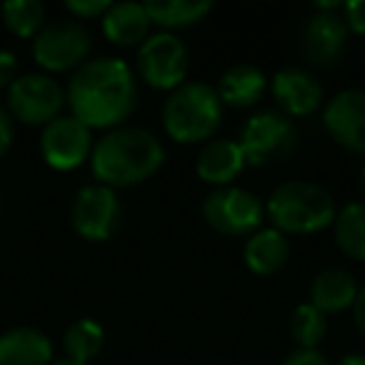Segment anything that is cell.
Segmentation results:
<instances>
[{
	"label": "cell",
	"instance_id": "obj_1",
	"mask_svg": "<svg viewBox=\"0 0 365 365\" xmlns=\"http://www.w3.org/2000/svg\"><path fill=\"white\" fill-rule=\"evenodd\" d=\"M66 106L91 130L125 125L138 106V78L128 61L101 56L83 63L66 88Z\"/></svg>",
	"mask_w": 365,
	"mask_h": 365
},
{
	"label": "cell",
	"instance_id": "obj_2",
	"mask_svg": "<svg viewBox=\"0 0 365 365\" xmlns=\"http://www.w3.org/2000/svg\"><path fill=\"white\" fill-rule=\"evenodd\" d=\"M165 163V145L155 133L138 125L106 130L91 153V170L101 185L118 190L150 180Z\"/></svg>",
	"mask_w": 365,
	"mask_h": 365
},
{
	"label": "cell",
	"instance_id": "obj_3",
	"mask_svg": "<svg viewBox=\"0 0 365 365\" xmlns=\"http://www.w3.org/2000/svg\"><path fill=\"white\" fill-rule=\"evenodd\" d=\"M335 198L328 188L310 180L280 182L265 203V215L283 235H315L335 220Z\"/></svg>",
	"mask_w": 365,
	"mask_h": 365
},
{
	"label": "cell",
	"instance_id": "obj_4",
	"mask_svg": "<svg viewBox=\"0 0 365 365\" xmlns=\"http://www.w3.org/2000/svg\"><path fill=\"white\" fill-rule=\"evenodd\" d=\"M223 103L213 86L203 81H185L168 93L163 103V128L168 138L180 145L208 143L223 123Z\"/></svg>",
	"mask_w": 365,
	"mask_h": 365
},
{
	"label": "cell",
	"instance_id": "obj_5",
	"mask_svg": "<svg viewBox=\"0 0 365 365\" xmlns=\"http://www.w3.org/2000/svg\"><path fill=\"white\" fill-rule=\"evenodd\" d=\"M93 48V38L83 23L73 18L51 21L33 38V61L46 71V76L56 73H76L83 63H88Z\"/></svg>",
	"mask_w": 365,
	"mask_h": 365
},
{
	"label": "cell",
	"instance_id": "obj_6",
	"mask_svg": "<svg viewBox=\"0 0 365 365\" xmlns=\"http://www.w3.org/2000/svg\"><path fill=\"white\" fill-rule=\"evenodd\" d=\"M135 68L140 81L153 91L173 93L180 88L190 71L188 46L175 33L158 31L138 46Z\"/></svg>",
	"mask_w": 365,
	"mask_h": 365
},
{
	"label": "cell",
	"instance_id": "obj_7",
	"mask_svg": "<svg viewBox=\"0 0 365 365\" xmlns=\"http://www.w3.org/2000/svg\"><path fill=\"white\" fill-rule=\"evenodd\" d=\"M66 88L46 73H26L6 91V110L23 125H43L63 115Z\"/></svg>",
	"mask_w": 365,
	"mask_h": 365
},
{
	"label": "cell",
	"instance_id": "obj_8",
	"mask_svg": "<svg viewBox=\"0 0 365 365\" xmlns=\"http://www.w3.org/2000/svg\"><path fill=\"white\" fill-rule=\"evenodd\" d=\"M235 140L243 150L245 163L260 168L290 155L298 145V130L295 123L280 110H258L240 125Z\"/></svg>",
	"mask_w": 365,
	"mask_h": 365
},
{
	"label": "cell",
	"instance_id": "obj_9",
	"mask_svg": "<svg viewBox=\"0 0 365 365\" xmlns=\"http://www.w3.org/2000/svg\"><path fill=\"white\" fill-rule=\"evenodd\" d=\"M203 218L215 233L228 238H250L265 220V203L238 185L215 188L203 198Z\"/></svg>",
	"mask_w": 365,
	"mask_h": 365
},
{
	"label": "cell",
	"instance_id": "obj_10",
	"mask_svg": "<svg viewBox=\"0 0 365 365\" xmlns=\"http://www.w3.org/2000/svg\"><path fill=\"white\" fill-rule=\"evenodd\" d=\"M71 225L88 243H106L123 225V203L118 190L91 182L76 193L71 205Z\"/></svg>",
	"mask_w": 365,
	"mask_h": 365
},
{
	"label": "cell",
	"instance_id": "obj_11",
	"mask_svg": "<svg viewBox=\"0 0 365 365\" xmlns=\"http://www.w3.org/2000/svg\"><path fill=\"white\" fill-rule=\"evenodd\" d=\"M93 130L83 125L78 118L58 115L56 120H51L41 133V158L46 160L48 168L58 173H71L76 168H81L86 160H91L93 153Z\"/></svg>",
	"mask_w": 365,
	"mask_h": 365
},
{
	"label": "cell",
	"instance_id": "obj_12",
	"mask_svg": "<svg viewBox=\"0 0 365 365\" xmlns=\"http://www.w3.org/2000/svg\"><path fill=\"white\" fill-rule=\"evenodd\" d=\"M323 128L335 145L353 155H365V91L348 88L325 103Z\"/></svg>",
	"mask_w": 365,
	"mask_h": 365
},
{
	"label": "cell",
	"instance_id": "obj_13",
	"mask_svg": "<svg viewBox=\"0 0 365 365\" xmlns=\"http://www.w3.org/2000/svg\"><path fill=\"white\" fill-rule=\"evenodd\" d=\"M350 31L340 13L315 11L300 31V51L315 68H333L348 51Z\"/></svg>",
	"mask_w": 365,
	"mask_h": 365
},
{
	"label": "cell",
	"instance_id": "obj_14",
	"mask_svg": "<svg viewBox=\"0 0 365 365\" xmlns=\"http://www.w3.org/2000/svg\"><path fill=\"white\" fill-rule=\"evenodd\" d=\"M270 96L278 103V110L283 115L293 118H308L315 110H320L325 101L323 83L310 71L298 66L280 68L270 81Z\"/></svg>",
	"mask_w": 365,
	"mask_h": 365
},
{
	"label": "cell",
	"instance_id": "obj_15",
	"mask_svg": "<svg viewBox=\"0 0 365 365\" xmlns=\"http://www.w3.org/2000/svg\"><path fill=\"white\" fill-rule=\"evenodd\" d=\"M245 155L240 150L238 140H228V138H215L208 140L200 148L198 158H195V175L213 188H228L233 185L235 178L245 170Z\"/></svg>",
	"mask_w": 365,
	"mask_h": 365
},
{
	"label": "cell",
	"instance_id": "obj_16",
	"mask_svg": "<svg viewBox=\"0 0 365 365\" xmlns=\"http://www.w3.org/2000/svg\"><path fill=\"white\" fill-rule=\"evenodd\" d=\"M358 280L343 268H323L313 275L308 288V303L323 315H338L353 308L358 298Z\"/></svg>",
	"mask_w": 365,
	"mask_h": 365
},
{
	"label": "cell",
	"instance_id": "obj_17",
	"mask_svg": "<svg viewBox=\"0 0 365 365\" xmlns=\"http://www.w3.org/2000/svg\"><path fill=\"white\" fill-rule=\"evenodd\" d=\"M223 108H235V110H245V108L258 106L268 93V78L258 66L250 63H238V66L228 68L220 76L218 86H215Z\"/></svg>",
	"mask_w": 365,
	"mask_h": 365
},
{
	"label": "cell",
	"instance_id": "obj_18",
	"mask_svg": "<svg viewBox=\"0 0 365 365\" xmlns=\"http://www.w3.org/2000/svg\"><path fill=\"white\" fill-rule=\"evenodd\" d=\"M53 340L31 325H18L0 335V365H53Z\"/></svg>",
	"mask_w": 365,
	"mask_h": 365
},
{
	"label": "cell",
	"instance_id": "obj_19",
	"mask_svg": "<svg viewBox=\"0 0 365 365\" xmlns=\"http://www.w3.org/2000/svg\"><path fill=\"white\" fill-rule=\"evenodd\" d=\"M150 26L145 3H113L101 18L103 36L120 48H138L150 36Z\"/></svg>",
	"mask_w": 365,
	"mask_h": 365
},
{
	"label": "cell",
	"instance_id": "obj_20",
	"mask_svg": "<svg viewBox=\"0 0 365 365\" xmlns=\"http://www.w3.org/2000/svg\"><path fill=\"white\" fill-rule=\"evenodd\" d=\"M290 260V243L288 235H283L280 230L260 228L245 240L243 248V263L250 273L255 275H275L288 265Z\"/></svg>",
	"mask_w": 365,
	"mask_h": 365
},
{
	"label": "cell",
	"instance_id": "obj_21",
	"mask_svg": "<svg viewBox=\"0 0 365 365\" xmlns=\"http://www.w3.org/2000/svg\"><path fill=\"white\" fill-rule=\"evenodd\" d=\"M335 245L345 258L355 263H365V203L355 200L335 213L333 220Z\"/></svg>",
	"mask_w": 365,
	"mask_h": 365
},
{
	"label": "cell",
	"instance_id": "obj_22",
	"mask_svg": "<svg viewBox=\"0 0 365 365\" xmlns=\"http://www.w3.org/2000/svg\"><path fill=\"white\" fill-rule=\"evenodd\" d=\"M148 18L160 31L173 33L200 23L213 6L210 3H195V0H150L145 3Z\"/></svg>",
	"mask_w": 365,
	"mask_h": 365
},
{
	"label": "cell",
	"instance_id": "obj_23",
	"mask_svg": "<svg viewBox=\"0 0 365 365\" xmlns=\"http://www.w3.org/2000/svg\"><path fill=\"white\" fill-rule=\"evenodd\" d=\"M103 348H106V330L93 318L76 320L63 333V350H66V358L73 363L91 365V360H96L103 353Z\"/></svg>",
	"mask_w": 365,
	"mask_h": 365
},
{
	"label": "cell",
	"instance_id": "obj_24",
	"mask_svg": "<svg viewBox=\"0 0 365 365\" xmlns=\"http://www.w3.org/2000/svg\"><path fill=\"white\" fill-rule=\"evenodd\" d=\"M0 16H3L8 31L16 38H23V41H33L48 23L46 6L41 0H8L0 8Z\"/></svg>",
	"mask_w": 365,
	"mask_h": 365
},
{
	"label": "cell",
	"instance_id": "obj_25",
	"mask_svg": "<svg viewBox=\"0 0 365 365\" xmlns=\"http://www.w3.org/2000/svg\"><path fill=\"white\" fill-rule=\"evenodd\" d=\"M290 338L303 350H320V343L328 335V315L320 313L315 305L300 303L290 315Z\"/></svg>",
	"mask_w": 365,
	"mask_h": 365
},
{
	"label": "cell",
	"instance_id": "obj_26",
	"mask_svg": "<svg viewBox=\"0 0 365 365\" xmlns=\"http://www.w3.org/2000/svg\"><path fill=\"white\" fill-rule=\"evenodd\" d=\"M110 6H113L110 0H68L66 11L71 13L73 21L83 23V21H101Z\"/></svg>",
	"mask_w": 365,
	"mask_h": 365
},
{
	"label": "cell",
	"instance_id": "obj_27",
	"mask_svg": "<svg viewBox=\"0 0 365 365\" xmlns=\"http://www.w3.org/2000/svg\"><path fill=\"white\" fill-rule=\"evenodd\" d=\"M340 16H343V21L350 33L365 38V0H350V3H343Z\"/></svg>",
	"mask_w": 365,
	"mask_h": 365
},
{
	"label": "cell",
	"instance_id": "obj_28",
	"mask_svg": "<svg viewBox=\"0 0 365 365\" xmlns=\"http://www.w3.org/2000/svg\"><path fill=\"white\" fill-rule=\"evenodd\" d=\"M280 365H333L328 360V355L320 353V350H303V348H295L293 353H288L283 358Z\"/></svg>",
	"mask_w": 365,
	"mask_h": 365
},
{
	"label": "cell",
	"instance_id": "obj_29",
	"mask_svg": "<svg viewBox=\"0 0 365 365\" xmlns=\"http://www.w3.org/2000/svg\"><path fill=\"white\" fill-rule=\"evenodd\" d=\"M18 78V58L16 53L0 48V91H8Z\"/></svg>",
	"mask_w": 365,
	"mask_h": 365
},
{
	"label": "cell",
	"instance_id": "obj_30",
	"mask_svg": "<svg viewBox=\"0 0 365 365\" xmlns=\"http://www.w3.org/2000/svg\"><path fill=\"white\" fill-rule=\"evenodd\" d=\"M16 140V120L8 115L6 108H0V160L8 155Z\"/></svg>",
	"mask_w": 365,
	"mask_h": 365
},
{
	"label": "cell",
	"instance_id": "obj_31",
	"mask_svg": "<svg viewBox=\"0 0 365 365\" xmlns=\"http://www.w3.org/2000/svg\"><path fill=\"white\" fill-rule=\"evenodd\" d=\"M353 323H355V328H358V333H360V338L365 340V288H360L358 290V298H355V303H353Z\"/></svg>",
	"mask_w": 365,
	"mask_h": 365
},
{
	"label": "cell",
	"instance_id": "obj_32",
	"mask_svg": "<svg viewBox=\"0 0 365 365\" xmlns=\"http://www.w3.org/2000/svg\"><path fill=\"white\" fill-rule=\"evenodd\" d=\"M335 365H365V355L363 353H345Z\"/></svg>",
	"mask_w": 365,
	"mask_h": 365
},
{
	"label": "cell",
	"instance_id": "obj_33",
	"mask_svg": "<svg viewBox=\"0 0 365 365\" xmlns=\"http://www.w3.org/2000/svg\"><path fill=\"white\" fill-rule=\"evenodd\" d=\"M53 365H81V363H73V360L63 358V360H53Z\"/></svg>",
	"mask_w": 365,
	"mask_h": 365
},
{
	"label": "cell",
	"instance_id": "obj_34",
	"mask_svg": "<svg viewBox=\"0 0 365 365\" xmlns=\"http://www.w3.org/2000/svg\"><path fill=\"white\" fill-rule=\"evenodd\" d=\"M360 180H363V190H365V163H363V170H360Z\"/></svg>",
	"mask_w": 365,
	"mask_h": 365
}]
</instances>
